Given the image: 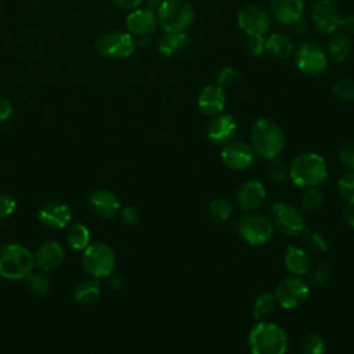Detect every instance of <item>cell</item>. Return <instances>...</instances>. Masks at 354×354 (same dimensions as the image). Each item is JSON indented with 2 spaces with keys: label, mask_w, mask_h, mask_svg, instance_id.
Listing matches in <instances>:
<instances>
[{
  "label": "cell",
  "mask_w": 354,
  "mask_h": 354,
  "mask_svg": "<svg viewBox=\"0 0 354 354\" xmlns=\"http://www.w3.org/2000/svg\"><path fill=\"white\" fill-rule=\"evenodd\" d=\"M156 19L165 32H185L195 21V10L185 0H165L156 10Z\"/></svg>",
  "instance_id": "cell-5"
},
{
  "label": "cell",
  "mask_w": 354,
  "mask_h": 354,
  "mask_svg": "<svg viewBox=\"0 0 354 354\" xmlns=\"http://www.w3.org/2000/svg\"><path fill=\"white\" fill-rule=\"evenodd\" d=\"M90 206L93 212L101 218H111L120 210L118 196L108 189H95L90 195Z\"/></svg>",
  "instance_id": "cell-21"
},
{
  "label": "cell",
  "mask_w": 354,
  "mask_h": 354,
  "mask_svg": "<svg viewBox=\"0 0 354 354\" xmlns=\"http://www.w3.org/2000/svg\"><path fill=\"white\" fill-rule=\"evenodd\" d=\"M288 346L285 329L272 322L257 321L248 336V347L253 354H283Z\"/></svg>",
  "instance_id": "cell-2"
},
{
  "label": "cell",
  "mask_w": 354,
  "mask_h": 354,
  "mask_svg": "<svg viewBox=\"0 0 354 354\" xmlns=\"http://www.w3.org/2000/svg\"><path fill=\"white\" fill-rule=\"evenodd\" d=\"M254 151L245 141H230L221 149V160L231 170H245L254 162Z\"/></svg>",
  "instance_id": "cell-14"
},
{
  "label": "cell",
  "mask_w": 354,
  "mask_h": 354,
  "mask_svg": "<svg viewBox=\"0 0 354 354\" xmlns=\"http://www.w3.org/2000/svg\"><path fill=\"white\" fill-rule=\"evenodd\" d=\"M330 275H332L330 266L328 263H321L313 271L310 282H311L313 286H322V285H325L329 281Z\"/></svg>",
  "instance_id": "cell-38"
},
{
  "label": "cell",
  "mask_w": 354,
  "mask_h": 354,
  "mask_svg": "<svg viewBox=\"0 0 354 354\" xmlns=\"http://www.w3.org/2000/svg\"><path fill=\"white\" fill-rule=\"evenodd\" d=\"M250 144L256 155L263 159H271L279 155L285 145L282 129L271 119H257L250 131Z\"/></svg>",
  "instance_id": "cell-3"
},
{
  "label": "cell",
  "mask_w": 354,
  "mask_h": 354,
  "mask_svg": "<svg viewBox=\"0 0 354 354\" xmlns=\"http://www.w3.org/2000/svg\"><path fill=\"white\" fill-rule=\"evenodd\" d=\"M98 295H100V282L97 281L95 277L80 281L73 290V297L80 304H90L95 301Z\"/></svg>",
  "instance_id": "cell-27"
},
{
  "label": "cell",
  "mask_w": 354,
  "mask_h": 354,
  "mask_svg": "<svg viewBox=\"0 0 354 354\" xmlns=\"http://www.w3.org/2000/svg\"><path fill=\"white\" fill-rule=\"evenodd\" d=\"M231 212H232V206L225 198L214 199L207 207L209 220L214 224H221L225 220H228V217L231 216Z\"/></svg>",
  "instance_id": "cell-30"
},
{
  "label": "cell",
  "mask_w": 354,
  "mask_h": 354,
  "mask_svg": "<svg viewBox=\"0 0 354 354\" xmlns=\"http://www.w3.org/2000/svg\"><path fill=\"white\" fill-rule=\"evenodd\" d=\"M82 263L84 266V270L95 277V278H104L109 277L113 271L116 257L111 246L102 242H97L93 245H88L82 257Z\"/></svg>",
  "instance_id": "cell-7"
},
{
  "label": "cell",
  "mask_w": 354,
  "mask_h": 354,
  "mask_svg": "<svg viewBox=\"0 0 354 354\" xmlns=\"http://www.w3.org/2000/svg\"><path fill=\"white\" fill-rule=\"evenodd\" d=\"M248 51L252 55H261L266 51V39L264 36H248L246 41Z\"/></svg>",
  "instance_id": "cell-41"
},
{
  "label": "cell",
  "mask_w": 354,
  "mask_h": 354,
  "mask_svg": "<svg viewBox=\"0 0 354 354\" xmlns=\"http://www.w3.org/2000/svg\"><path fill=\"white\" fill-rule=\"evenodd\" d=\"M271 223L286 235H299L304 230V217L289 202H275L270 209Z\"/></svg>",
  "instance_id": "cell-10"
},
{
  "label": "cell",
  "mask_w": 354,
  "mask_h": 354,
  "mask_svg": "<svg viewBox=\"0 0 354 354\" xmlns=\"http://www.w3.org/2000/svg\"><path fill=\"white\" fill-rule=\"evenodd\" d=\"M272 17L283 26L300 22L304 11V0H270Z\"/></svg>",
  "instance_id": "cell-17"
},
{
  "label": "cell",
  "mask_w": 354,
  "mask_h": 354,
  "mask_svg": "<svg viewBox=\"0 0 354 354\" xmlns=\"http://www.w3.org/2000/svg\"><path fill=\"white\" fill-rule=\"evenodd\" d=\"M189 44L187 32H165L158 41V51L163 57H171L184 51Z\"/></svg>",
  "instance_id": "cell-24"
},
{
  "label": "cell",
  "mask_w": 354,
  "mask_h": 354,
  "mask_svg": "<svg viewBox=\"0 0 354 354\" xmlns=\"http://www.w3.org/2000/svg\"><path fill=\"white\" fill-rule=\"evenodd\" d=\"M236 22L248 36H264L270 29L271 18L263 7L252 4L239 10Z\"/></svg>",
  "instance_id": "cell-12"
},
{
  "label": "cell",
  "mask_w": 354,
  "mask_h": 354,
  "mask_svg": "<svg viewBox=\"0 0 354 354\" xmlns=\"http://www.w3.org/2000/svg\"><path fill=\"white\" fill-rule=\"evenodd\" d=\"M95 50L104 57L122 59L130 57L134 53L136 40L129 32L111 30L97 39Z\"/></svg>",
  "instance_id": "cell-8"
},
{
  "label": "cell",
  "mask_w": 354,
  "mask_h": 354,
  "mask_svg": "<svg viewBox=\"0 0 354 354\" xmlns=\"http://www.w3.org/2000/svg\"><path fill=\"white\" fill-rule=\"evenodd\" d=\"M325 348L326 344L324 337L315 332L306 335L300 343V350L304 354H322Z\"/></svg>",
  "instance_id": "cell-32"
},
{
  "label": "cell",
  "mask_w": 354,
  "mask_h": 354,
  "mask_svg": "<svg viewBox=\"0 0 354 354\" xmlns=\"http://www.w3.org/2000/svg\"><path fill=\"white\" fill-rule=\"evenodd\" d=\"M339 159L346 169L354 171V144L343 142L339 148Z\"/></svg>",
  "instance_id": "cell-39"
},
{
  "label": "cell",
  "mask_w": 354,
  "mask_h": 354,
  "mask_svg": "<svg viewBox=\"0 0 354 354\" xmlns=\"http://www.w3.org/2000/svg\"><path fill=\"white\" fill-rule=\"evenodd\" d=\"M275 304H277V300H275L274 293L264 292V293L259 295V296L256 297L254 303H253V307H252L253 318H254L256 321H264V319H267V318L274 313Z\"/></svg>",
  "instance_id": "cell-28"
},
{
  "label": "cell",
  "mask_w": 354,
  "mask_h": 354,
  "mask_svg": "<svg viewBox=\"0 0 354 354\" xmlns=\"http://www.w3.org/2000/svg\"><path fill=\"white\" fill-rule=\"evenodd\" d=\"M66 241L75 250H84L90 243V231L86 225L76 223L69 227L66 232Z\"/></svg>",
  "instance_id": "cell-29"
},
{
  "label": "cell",
  "mask_w": 354,
  "mask_h": 354,
  "mask_svg": "<svg viewBox=\"0 0 354 354\" xmlns=\"http://www.w3.org/2000/svg\"><path fill=\"white\" fill-rule=\"evenodd\" d=\"M266 174L267 177L274 181V183H281L288 176V167L285 165L283 160L278 159L277 156L275 158H271L268 159L267 162V166H266Z\"/></svg>",
  "instance_id": "cell-33"
},
{
  "label": "cell",
  "mask_w": 354,
  "mask_h": 354,
  "mask_svg": "<svg viewBox=\"0 0 354 354\" xmlns=\"http://www.w3.org/2000/svg\"><path fill=\"white\" fill-rule=\"evenodd\" d=\"M301 209L307 213H313L324 203V194L318 187H307L301 194Z\"/></svg>",
  "instance_id": "cell-31"
},
{
  "label": "cell",
  "mask_w": 354,
  "mask_h": 354,
  "mask_svg": "<svg viewBox=\"0 0 354 354\" xmlns=\"http://www.w3.org/2000/svg\"><path fill=\"white\" fill-rule=\"evenodd\" d=\"M26 281H28L29 289L37 295H46L51 288L50 278L43 272H30L26 277Z\"/></svg>",
  "instance_id": "cell-34"
},
{
  "label": "cell",
  "mask_w": 354,
  "mask_h": 354,
  "mask_svg": "<svg viewBox=\"0 0 354 354\" xmlns=\"http://www.w3.org/2000/svg\"><path fill=\"white\" fill-rule=\"evenodd\" d=\"M235 198L242 210L253 212L263 205L266 199V188L263 183L257 180H249L238 188Z\"/></svg>",
  "instance_id": "cell-19"
},
{
  "label": "cell",
  "mask_w": 354,
  "mask_h": 354,
  "mask_svg": "<svg viewBox=\"0 0 354 354\" xmlns=\"http://www.w3.org/2000/svg\"><path fill=\"white\" fill-rule=\"evenodd\" d=\"M283 263H285L288 271L292 272L293 275L301 277V275L307 274L311 268L310 256L301 248H297L293 245H290L285 249Z\"/></svg>",
  "instance_id": "cell-23"
},
{
  "label": "cell",
  "mask_w": 354,
  "mask_h": 354,
  "mask_svg": "<svg viewBox=\"0 0 354 354\" xmlns=\"http://www.w3.org/2000/svg\"><path fill=\"white\" fill-rule=\"evenodd\" d=\"M342 14L332 0H317L311 8V21L314 26L325 35H330L340 28Z\"/></svg>",
  "instance_id": "cell-13"
},
{
  "label": "cell",
  "mask_w": 354,
  "mask_h": 354,
  "mask_svg": "<svg viewBox=\"0 0 354 354\" xmlns=\"http://www.w3.org/2000/svg\"><path fill=\"white\" fill-rule=\"evenodd\" d=\"M308 292L310 288L307 282L300 275L292 274L290 277H286L278 282L274 296L282 308L292 310L306 301Z\"/></svg>",
  "instance_id": "cell-9"
},
{
  "label": "cell",
  "mask_w": 354,
  "mask_h": 354,
  "mask_svg": "<svg viewBox=\"0 0 354 354\" xmlns=\"http://www.w3.org/2000/svg\"><path fill=\"white\" fill-rule=\"evenodd\" d=\"M266 51L275 58H288L293 53V43L289 36L275 32L266 39Z\"/></svg>",
  "instance_id": "cell-26"
},
{
  "label": "cell",
  "mask_w": 354,
  "mask_h": 354,
  "mask_svg": "<svg viewBox=\"0 0 354 354\" xmlns=\"http://www.w3.org/2000/svg\"><path fill=\"white\" fill-rule=\"evenodd\" d=\"M236 230L245 242L252 246H261L271 239L274 225L268 217L253 210L246 212L238 220Z\"/></svg>",
  "instance_id": "cell-6"
},
{
  "label": "cell",
  "mask_w": 354,
  "mask_h": 354,
  "mask_svg": "<svg viewBox=\"0 0 354 354\" xmlns=\"http://www.w3.org/2000/svg\"><path fill=\"white\" fill-rule=\"evenodd\" d=\"M290 181L301 188L318 187L328 177L325 159L315 152L299 153L288 167Z\"/></svg>",
  "instance_id": "cell-1"
},
{
  "label": "cell",
  "mask_w": 354,
  "mask_h": 354,
  "mask_svg": "<svg viewBox=\"0 0 354 354\" xmlns=\"http://www.w3.org/2000/svg\"><path fill=\"white\" fill-rule=\"evenodd\" d=\"M158 25L156 14L151 8H134L130 10V14L126 18V28L127 32L137 36V37H145L149 33L155 30Z\"/></svg>",
  "instance_id": "cell-16"
},
{
  "label": "cell",
  "mask_w": 354,
  "mask_h": 354,
  "mask_svg": "<svg viewBox=\"0 0 354 354\" xmlns=\"http://www.w3.org/2000/svg\"><path fill=\"white\" fill-rule=\"evenodd\" d=\"M37 217L50 228H64L72 220V209L62 202H48L39 209Z\"/></svg>",
  "instance_id": "cell-18"
},
{
  "label": "cell",
  "mask_w": 354,
  "mask_h": 354,
  "mask_svg": "<svg viewBox=\"0 0 354 354\" xmlns=\"http://www.w3.org/2000/svg\"><path fill=\"white\" fill-rule=\"evenodd\" d=\"M236 131V122L228 113H218L207 123L206 137L214 145H224L232 140Z\"/></svg>",
  "instance_id": "cell-15"
},
{
  "label": "cell",
  "mask_w": 354,
  "mask_h": 354,
  "mask_svg": "<svg viewBox=\"0 0 354 354\" xmlns=\"http://www.w3.org/2000/svg\"><path fill=\"white\" fill-rule=\"evenodd\" d=\"M227 95L221 86L216 84H207L202 88L199 97H198V106L202 113L207 116H214L221 113V111L225 106Z\"/></svg>",
  "instance_id": "cell-20"
},
{
  "label": "cell",
  "mask_w": 354,
  "mask_h": 354,
  "mask_svg": "<svg viewBox=\"0 0 354 354\" xmlns=\"http://www.w3.org/2000/svg\"><path fill=\"white\" fill-rule=\"evenodd\" d=\"M120 216H122V220H123L126 224H129V225L137 224V221H138V218H140L138 212H137L134 207H131V206L123 207Z\"/></svg>",
  "instance_id": "cell-43"
},
{
  "label": "cell",
  "mask_w": 354,
  "mask_h": 354,
  "mask_svg": "<svg viewBox=\"0 0 354 354\" xmlns=\"http://www.w3.org/2000/svg\"><path fill=\"white\" fill-rule=\"evenodd\" d=\"M303 242L306 243V246L308 249H311L313 252H318L322 253L328 249V243L325 241V238L314 230H303Z\"/></svg>",
  "instance_id": "cell-35"
},
{
  "label": "cell",
  "mask_w": 354,
  "mask_h": 354,
  "mask_svg": "<svg viewBox=\"0 0 354 354\" xmlns=\"http://www.w3.org/2000/svg\"><path fill=\"white\" fill-rule=\"evenodd\" d=\"M340 28L348 35H354V14H348L342 17L340 19Z\"/></svg>",
  "instance_id": "cell-46"
},
{
  "label": "cell",
  "mask_w": 354,
  "mask_h": 354,
  "mask_svg": "<svg viewBox=\"0 0 354 354\" xmlns=\"http://www.w3.org/2000/svg\"><path fill=\"white\" fill-rule=\"evenodd\" d=\"M295 64L300 72L314 76L326 69L328 57L319 44L304 41L295 53Z\"/></svg>",
  "instance_id": "cell-11"
},
{
  "label": "cell",
  "mask_w": 354,
  "mask_h": 354,
  "mask_svg": "<svg viewBox=\"0 0 354 354\" xmlns=\"http://www.w3.org/2000/svg\"><path fill=\"white\" fill-rule=\"evenodd\" d=\"M12 115V104L0 95V123L6 122Z\"/></svg>",
  "instance_id": "cell-44"
},
{
  "label": "cell",
  "mask_w": 354,
  "mask_h": 354,
  "mask_svg": "<svg viewBox=\"0 0 354 354\" xmlns=\"http://www.w3.org/2000/svg\"><path fill=\"white\" fill-rule=\"evenodd\" d=\"M351 51V40L347 33L333 32L328 41V57L330 61L339 64L348 58Z\"/></svg>",
  "instance_id": "cell-25"
},
{
  "label": "cell",
  "mask_w": 354,
  "mask_h": 354,
  "mask_svg": "<svg viewBox=\"0 0 354 354\" xmlns=\"http://www.w3.org/2000/svg\"><path fill=\"white\" fill-rule=\"evenodd\" d=\"M339 195L350 205H354V171L344 174L337 181Z\"/></svg>",
  "instance_id": "cell-37"
},
{
  "label": "cell",
  "mask_w": 354,
  "mask_h": 354,
  "mask_svg": "<svg viewBox=\"0 0 354 354\" xmlns=\"http://www.w3.org/2000/svg\"><path fill=\"white\" fill-rule=\"evenodd\" d=\"M64 248L58 242H46L35 253V266L43 271H51L57 268L64 260Z\"/></svg>",
  "instance_id": "cell-22"
},
{
  "label": "cell",
  "mask_w": 354,
  "mask_h": 354,
  "mask_svg": "<svg viewBox=\"0 0 354 354\" xmlns=\"http://www.w3.org/2000/svg\"><path fill=\"white\" fill-rule=\"evenodd\" d=\"M112 1L123 10H134L142 3V0H112Z\"/></svg>",
  "instance_id": "cell-47"
},
{
  "label": "cell",
  "mask_w": 354,
  "mask_h": 354,
  "mask_svg": "<svg viewBox=\"0 0 354 354\" xmlns=\"http://www.w3.org/2000/svg\"><path fill=\"white\" fill-rule=\"evenodd\" d=\"M35 266L33 254L22 245L4 243L0 246V277L11 281L26 278Z\"/></svg>",
  "instance_id": "cell-4"
},
{
  "label": "cell",
  "mask_w": 354,
  "mask_h": 354,
  "mask_svg": "<svg viewBox=\"0 0 354 354\" xmlns=\"http://www.w3.org/2000/svg\"><path fill=\"white\" fill-rule=\"evenodd\" d=\"M122 283H123V281H122V278H120L119 275H113V277H111V279H109V286L113 288V289L122 288Z\"/></svg>",
  "instance_id": "cell-48"
},
{
  "label": "cell",
  "mask_w": 354,
  "mask_h": 354,
  "mask_svg": "<svg viewBox=\"0 0 354 354\" xmlns=\"http://www.w3.org/2000/svg\"><path fill=\"white\" fill-rule=\"evenodd\" d=\"M236 80V72L231 66H223L217 73V84L224 87L231 86Z\"/></svg>",
  "instance_id": "cell-42"
},
{
  "label": "cell",
  "mask_w": 354,
  "mask_h": 354,
  "mask_svg": "<svg viewBox=\"0 0 354 354\" xmlns=\"http://www.w3.org/2000/svg\"><path fill=\"white\" fill-rule=\"evenodd\" d=\"M163 1L165 0H145L147 7L151 8V10H158L163 4Z\"/></svg>",
  "instance_id": "cell-49"
},
{
  "label": "cell",
  "mask_w": 354,
  "mask_h": 354,
  "mask_svg": "<svg viewBox=\"0 0 354 354\" xmlns=\"http://www.w3.org/2000/svg\"><path fill=\"white\" fill-rule=\"evenodd\" d=\"M342 218H343V221H344L346 225L354 228V205H350V203H348V206L343 207V210H342Z\"/></svg>",
  "instance_id": "cell-45"
},
{
  "label": "cell",
  "mask_w": 354,
  "mask_h": 354,
  "mask_svg": "<svg viewBox=\"0 0 354 354\" xmlns=\"http://www.w3.org/2000/svg\"><path fill=\"white\" fill-rule=\"evenodd\" d=\"M333 95L342 102L354 101V80L342 79L333 86Z\"/></svg>",
  "instance_id": "cell-36"
},
{
  "label": "cell",
  "mask_w": 354,
  "mask_h": 354,
  "mask_svg": "<svg viewBox=\"0 0 354 354\" xmlns=\"http://www.w3.org/2000/svg\"><path fill=\"white\" fill-rule=\"evenodd\" d=\"M15 206H17V202L11 195L6 192H0V220L8 217L15 210Z\"/></svg>",
  "instance_id": "cell-40"
}]
</instances>
